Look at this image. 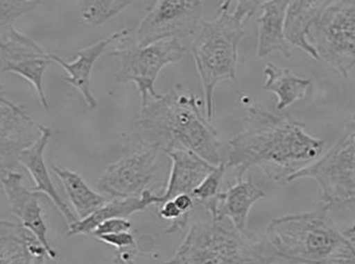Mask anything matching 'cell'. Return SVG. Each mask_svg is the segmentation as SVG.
Listing matches in <instances>:
<instances>
[{
	"instance_id": "2e32d148",
	"label": "cell",
	"mask_w": 355,
	"mask_h": 264,
	"mask_svg": "<svg viewBox=\"0 0 355 264\" xmlns=\"http://www.w3.org/2000/svg\"><path fill=\"white\" fill-rule=\"evenodd\" d=\"M0 226L1 263H43L53 260L49 249L24 224L1 220Z\"/></svg>"
},
{
	"instance_id": "8fae6325",
	"label": "cell",
	"mask_w": 355,
	"mask_h": 264,
	"mask_svg": "<svg viewBox=\"0 0 355 264\" xmlns=\"http://www.w3.org/2000/svg\"><path fill=\"white\" fill-rule=\"evenodd\" d=\"M1 73L18 74L35 88L40 104L49 115V104L43 88L45 69L52 64L45 52L31 38L17 31L15 26L0 28Z\"/></svg>"
},
{
	"instance_id": "ffe728a7",
	"label": "cell",
	"mask_w": 355,
	"mask_h": 264,
	"mask_svg": "<svg viewBox=\"0 0 355 264\" xmlns=\"http://www.w3.org/2000/svg\"><path fill=\"white\" fill-rule=\"evenodd\" d=\"M160 202V197L146 190L141 197H113L110 202H106L100 208L93 212L88 217L83 218L68 226L66 233L68 237L75 235H90L93 231L111 218H129L135 213L141 212L151 205H157Z\"/></svg>"
},
{
	"instance_id": "4fadbf2b",
	"label": "cell",
	"mask_w": 355,
	"mask_h": 264,
	"mask_svg": "<svg viewBox=\"0 0 355 264\" xmlns=\"http://www.w3.org/2000/svg\"><path fill=\"white\" fill-rule=\"evenodd\" d=\"M1 184L10 205L11 214L39 237L40 240L49 249L52 259L56 260L58 254L49 242L47 237L49 227L45 223L43 211L40 205L41 193L28 190L24 184L22 174L13 169L1 171Z\"/></svg>"
},
{
	"instance_id": "7a4b0ae2",
	"label": "cell",
	"mask_w": 355,
	"mask_h": 264,
	"mask_svg": "<svg viewBox=\"0 0 355 264\" xmlns=\"http://www.w3.org/2000/svg\"><path fill=\"white\" fill-rule=\"evenodd\" d=\"M200 104L193 92L180 85L148 100L138 119L139 138L162 153L188 149L218 166L222 163V144L211 121L201 113Z\"/></svg>"
},
{
	"instance_id": "8992f818",
	"label": "cell",
	"mask_w": 355,
	"mask_h": 264,
	"mask_svg": "<svg viewBox=\"0 0 355 264\" xmlns=\"http://www.w3.org/2000/svg\"><path fill=\"white\" fill-rule=\"evenodd\" d=\"M313 179L322 190L328 208H355V115L327 153L290 178Z\"/></svg>"
},
{
	"instance_id": "9a60e30c",
	"label": "cell",
	"mask_w": 355,
	"mask_h": 264,
	"mask_svg": "<svg viewBox=\"0 0 355 264\" xmlns=\"http://www.w3.org/2000/svg\"><path fill=\"white\" fill-rule=\"evenodd\" d=\"M129 31L123 28L121 31L108 35L105 39L100 40L96 44L85 47L77 53V58L73 62H66L55 54H51L53 62L62 66V69L68 74V77L64 78L66 83H70L73 88L80 92L85 99V104H88L89 109L94 110L98 106L96 99L91 90V74L96 60L102 56L108 45L115 41L124 40L128 38Z\"/></svg>"
},
{
	"instance_id": "cb8c5ba5",
	"label": "cell",
	"mask_w": 355,
	"mask_h": 264,
	"mask_svg": "<svg viewBox=\"0 0 355 264\" xmlns=\"http://www.w3.org/2000/svg\"><path fill=\"white\" fill-rule=\"evenodd\" d=\"M136 1L147 3L148 9L155 3L153 0H77V3L83 22L89 26H98Z\"/></svg>"
},
{
	"instance_id": "e0dca14e",
	"label": "cell",
	"mask_w": 355,
	"mask_h": 264,
	"mask_svg": "<svg viewBox=\"0 0 355 264\" xmlns=\"http://www.w3.org/2000/svg\"><path fill=\"white\" fill-rule=\"evenodd\" d=\"M166 155L170 157L172 166L166 189L159 195L160 202L157 206L180 195H193V190L216 167L188 149H174Z\"/></svg>"
},
{
	"instance_id": "5bb4252c",
	"label": "cell",
	"mask_w": 355,
	"mask_h": 264,
	"mask_svg": "<svg viewBox=\"0 0 355 264\" xmlns=\"http://www.w3.org/2000/svg\"><path fill=\"white\" fill-rule=\"evenodd\" d=\"M266 195V192L260 189L250 176L246 180H236V183L229 189L219 192L204 210L212 220H230L239 231H245L250 210Z\"/></svg>"
},
{
	"instance_id": "603a6c76",
	"label": "cell",
	"mask_w": 355,
	"mask_h": 264,
	"mask_svg": "<svg viewBox=\"0 0 355 264\" xmlns=\"http://www.w3.org/2000/svg\"><path fill=\"white\" fill-rule=\"evenodd\" d=\"M52 169L62 181L66 195L79 220L88 217L107 202L105 197L98 195L89 187L77 171L58 165H53Z\"/></svg>"
},
{
	"instance_id": "f546056e",
	"label": "cell",
	"mask_w": 355,
	"mask_h": 264,
	"mask_svg": "<svg viewBox=\"0 0 355 264\" xmlns=\"http://www.w3.org/2000/svg\"><path fill=\"white\" fill-rule=\"evenodd\" d=\"M345 238L350 241L351 244L355 247V223L352 224L350 227H347L345 231H343Z\"/></svg>"
},
{
	"instance_id": "30bf717a",
	"label": "cell",
	"mask_w": 355,
	"mask_h": 264,
	"mask_svg": "<svg viewBox=\"0 0 355 264\" xmlns=\"http://www.w3.org/2000/svg\"><path fill=\"white\" fill-rule=\"evenodd\" d=\"M161 153L157 146L148 144L139 138V149L129 151L119 160L105 167L98 176V191L112 197H141L155 178Z\"/></svg>"
},
{
	"instance_id": "7402d4cb",
	"label": "cell",
	"mask_w": 355,
	"mask_h": 264,
	"mask_svg": "<svg viewBox=\"0 0 355 264\" xmlns=\"http://www.w3.org/2000/svg\"><path fill=\"white\" fill-rule=\"evenodd\" d=\"M266 81L263 90L270 91L277 96V110L282 111L296 101L303 100L311 85V79L299 77L291 70L279 67L268 63L265 69Z\"/></svg>"
},
{
	"instance_id": "f1b7e54d",
	"label": "cell",
	"mask_w": 355,
	"mask_h": 264,
	"mask_svg": "<svg viewBox=\"0 0 355 264\" xmlns=\"http://www.w3.org/2000/svg\"><path fill=\"white\" fill-rule=\"evenodd\" d=\"M132 228V223L127 220V218H111L101 223L98 227L93 231V236L98 238L101 235L106 233H121V231H129Z\"/></svg>"
},
{
	"instance_id": "9c48e42d",
	"label": "cell",
	"mask_w": 355,
	"mask_h": 264,
	"mask_svg": "<svg viewBox=\"0 0 355 264\" xmlns=\"http://www.w3.org/2000/svg\"><path fill=\"white\" fill-rule=\"evenodd\" d=\"M201 16V0H157L137 28L136 44L191 37L198 30Z\"/></svg>"
},
{
	"instance_id": "83f0119b",
	"label": "cell",
	"mask_w": 355,
	"mask_h": 264,
	"mask_svg": "<svg viewBox=\"0 0 355 264\" xmlns=\"http://www.w3.org/2000/svg\"><path fill=\"white\" fill-rule=\"evenodd\" d=\"M233 1H236V7H235L234 13H232L236 20L240 21L241 24H245L255 15L258 9L261 8L269 0H229L227 5L220 6L219 11L229 10L230 6Z\"/></svg>"
},
{
	"instance_id": "277c9868",
	"label": "cell",
	"mask_w": 355,
	"mask_h": 264,
	"mask_svg": "<svg viewBox=\"0 0 355 264\" xmlns=\"http://www.w3.org/2000/svg\"><path fill=\"white\" fill-rule=\"evenodd\" d=\"M224 220H197L166 263H275L265 241Z\"/></svg>"
},
{
	"instance_id": "7c38bea8",
	"label": "cell",
	"mask_w": 355,
	"mask_h": 264,
	"mask_svg": "<svg viewBox=\"0 0 355 264\" xmlns=\"http://www.w3.org/2000/svg\"><path fill=\"white\" fill-rule=\"evenodd\" d=\"M0 102V156L1 171H5L15 168L21 153L41 138L42 125L3 94Z\"/></svg>"
},
{
	"instance_id": "5b68a950",
	"label": "cell",
	"mask_w": 355,
	"mask_h": 264,
	"mask_svg": "<svg viewBox=\"0 0 355 264\" xmlns=\"http://www.w3.org/2000/svg\"><path fill=\"white\" fill-rule=\"evenodd\" d=\"M244 24L229 11L204 21L191 44V54L200 77L206 101V117L214 119V90L222 81L236 79L239 44Z\"/></svg>"
},
{
	"instance_id": "4dcf8cb0",
	"label": "cell",
	"mask_w": 355,
	"mask_h": 264,
	"mask_svg": "<svg viewBox=\"0 0 355 264\" xmlns=\"http://www.w3.org/2000/svg\"><path fill=\"white\" fill-rule=\"evenodd\" d=\"M229 3V0H223V3H221L222 6L227 5V3Z\"/></svg>"
},
{
	"instance_id": "52a82bcc",
	"label": "cell",
	"mask_w": 355,
	"mask_h": 264,
	"mask_svg": "<svg viewBox=\"0 0 355 264\" xmlns=\"http://www.w3.org/2000/svg\"><path fill=\"white\" fill-rule=\"evenodd\" d=\"M320 60L343 79L355 67V0H334L309 30Z\"/></svg>"
},
{
	"instance_id": "4316f807",
	"label": "cell",
	"mask_w": 355,
	"mask_h": 264,
	"mask_svg": "<svg viewBox=\"0 0 355 264\" xmlns=\"http://www.w3.org/2000/svg\"><path fill=\"white\" fill-rule=\"evenodd\" d=\"M98 239L105 244L115 247L117 256L114 262L128 263L134 261V258L137 256V242L135 237L129 231L106 233V235H101Z\"/></svg>"
},
{
	"instance_id": "6da1fadb",
	"label": "cell",
	"mask_w": 355,
	"mask_h": 264,
	"mask_svg": "<svg viewBox=\"0 0 355 264\" xmlns=\"http://www.w3.org/2000/svg\"><path fill=\"white\" fill-rule=\"evenodd\" d=\"M324 142L305 132V124L290 114H277L250 106L244 131L227 142V169L235 180L244 179L252 168H259L275 183L311 166L324 154Z\"/></svg>"
},
{
	"instance_id": "d4e9b609",
	"label": "cell",
	"mask_w": 355,
	"mask_h": 264,
	"mask_svg": "<svg viewBox=\"0 0 355 264\" xmlns=\"http://www.w3.org/2000/svg\"><path fill=\"white\" fill-rule=\"evenodd\" d=\"M227 171L225 163L222 161L220 165L216 167L208 176L202 180L198 187L196 188L193 192V197L198 208L204 210L205 206L210 201L219 195L220 187H221L222 180H223L224 174Z\"/></svg>"
},
{
	"instance_id": "ac0fdd59",
	"label": "cell",
	"mask_w": 355,
	"mask_h": 264,
	"mask_svg": "<svg viewBox=\"0 0 355 264\" xmlns=\"http://www.w3.org/2000/svg\"><path fill=\"white\" fill-rule=\"evenodd\" d=\"M51 136H52L51 127L42 125L41 138L33 146L21 153V155L19 156V163L26 167L32 179L35 182L34 191L46 195L49 199H51V201L54 203L55 206L62 213L68 225H71L79 220V218H78L77 214L70 210L67 203L62 201L58 192L55 189L44 160L45 148L51 140Z\"/></svg>"
},
{
	"instance_id": "d6986e66",
	"label": "cell",
	"mask_w": 355,
	"mask_h": 264,
	"mask_svg": "<svg viewBox=\"0 0 355 264\" xmlns=\"http://www.w3.org/2000/svg\"><path fill=\"white\" fill-rule=\"evenodd\" d=\"M288 0H269L261 7L257 18V56L265 58L278 52L291 58V47L286 35V8Z\"/></svg>"
},
{
	"instance_id": "ba28073f",
	"label": "cell",
	"mask_w": 355,
	"mask_h": 264,
	"mask_svg": "<svg viewBox=\"0 0 355 264\" xmlns=\"http://www.w3.org/2000/svg\"><path fill=\"white\" fill-rule=\"evenodd\" d=\"M185 52V47L178 39H166L147 47L128 44V47H119L108 52V56L115 57L121 63V68L115 74L116 83L124 85L134 83L141 94V106H144L149 97L161 96L155 87L161 70L183 60Z\"/></svg>"
},
{
	"instance_id": "44dd1931",
	"label": "cell",
	"mask_w": 355,
	"mask_h": 264,
	"mask_svg": "<svg viewBox=\"0 0 355 264\" xmlns=\"http://www.w3.org/2000/svg\"><path fill=\"white\" fill-rule=\"evenodd\" d=\"M334 0H288L286 8V35L290 44L320 60L316 49L309 41V30L322 11Z\"/></svg>"
},
{
	"instance_id": "3957f363",
	"label": "cell",
	"mask_w": 355,
	"mask_h": 264,
	"mask_svg": "<svg viewBox=\"0 0 355 264\" xmlns=\"http://www.w3.org/2000/svg\"><path fill=\"white\" fill-rule=\"evenodd\" d=\"M263 240L275 263H355V247L340 233L327 206L275 218Z\"/></svg>"
},
{
	"instance_id": "484cf974",
	"label": "cell",
	"mask_w": 355,
	"mask_h": 264,
	"mask_svg": "<svg viewBox=\"0 0 355 264\" xmlns=\"http://www.w3.org/2000/svg\"><path fill=\"white\" fill-rule=\"evenodd\" d=\"M41 0H0V28L15 26L17 19L39 8Z\"/></svg>"
}]
</instances>
